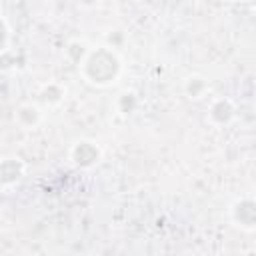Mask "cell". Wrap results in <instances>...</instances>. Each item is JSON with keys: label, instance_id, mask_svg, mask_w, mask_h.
<instances>
[{"label": "cell", "instance_id": "obj_6", "mask_svg": "<svg viewBox=\"0 0 256 256\" xmlns=\"http://www.w3.org/2000/svg\"><path fill=\"white\" fill-rule=\"evenodd\" d=\"M20 118H22L26 124H32V122H36V110H34V108H22V110H20Z\"/></svg>", "mask_w": 256, "mask_h": 256}, {"label": "cell", "instance_id": "obj_2", "mask_svg": "<svg viewBox=\"0 0 256 256\" xmlns=\"http://www.w3.org/2000/svg\"><path fill=\"white\" fill-rule=\"evenodd\" d=\"M234 216H236V220L240 224H244L248 228L254 226V222H256V206H254V202L252 200L238 202L236 208H234Z\"/></svg>", "mask_w": 256, "mask_h": 256}, {"label": "cell", "instance_id": "obj_9", "mask_svg": "<svg viewBox=\"0 0 256 256\" xmlns=\"http://www.w3.org/2000/svg\"><path fill=\"white\" fill-rule=\"evenodd\" d=\"M42 98H44V100H58V98H60V90L52 86V88H50V92H48V90H44V96H42Z\"/></svg>", "mask_w": 256, "mask_h": 256}, {"label": "cell", "instance_id": "obj_10", "mask_svg": "<svg viewBox=\"0 0 256 256\" xmlns=\"http://www.w3.org/2000/svg\"><path fill=\"white\" fill-rule=\"evenodd\" d=\"M4 38H6V30H4V24L0 22V48H2V44H4Z\"/></svg>", "mask_w": 256, "mask_h": 256}, {"label": "cell", "instance_id": "obj_3", "mask_svg": "<svg viewBox=\"0 0 256 256\" xmlns=\"http://www.w3.org/2000/svg\"><path fill=\"white\" fill-rule=\"evenodd\" d=\"M98 158V150L88 144V142H82L74 148V160L80 164V166H90L94 160Z\"/></svg>", "mask_w": 256, "mask_h": 256}, {"label": "cell", "instance_id": "obj_5", "mask_svg": "<svg viewBox=\"0 0 256 256\" xmlns=\"http://www.w3.org/2000/svg\"><path fill=\"white\" fill-rule=\"evenodd\" d=\"M230 116H232V106H230L228 102L220 100V102L214 104V108H212V118H214V120H218V122H226Z\"/></svg>", "mask_w": 256, "mask_h": 256}, {"label": "cell", "instance_id": "obj_1", "mask_svg": "<svg viewBox=\"0 0 256 256\" xmlns=\"http://www.w3.org/2000/svg\"><path fill=\"white\" fill-rule=\"evenodd\" d=\"M86 72H88V76H90L92 80H96V82H108V80H112V78L116 76V72H118V60H116V56H114L112 52H108V50H98V52H94V54L88 58V62H86Z\"/></svg>", "mask_w": 256, "mask_h": 256}, {"label": "cell", "instance_id": "obj_8", "mask_svg": "<svg viewBox=\"0 0 256 256\" xmlns=\"http://www.w3.org/2000/svg\"><path fill=\"white\" fill-rule=\"evenodd\" d=\"M134 104H136V100H134L132 94H126V96H122V100H120V106H122L124 112H130V110L134 108Z\"/></svg>", "mask_w": 256, "mask_h": 256}, {"label": "cell", "instance_id": "obj_7", "mask_svg": "<svg viewBox=\"0 0 256 256\" xmlns=\"http://www.w3.org/2000/svg\"><path fill=\"white\" fill-rule=\"evenodd\" d=\"M202 88H204V82L198 80V78H194V80L188 84V94H190V96H198Z\"/></svg>", "mask_w": 256, "mask_h": 256}, {"label": "cell", "instance_id": "obj_4", "mask_svg": "<svg viewBox=\"0 0 256 256\" xmlns=\"http://www.w3.org/2000/svg\"><path fill=\"white\" fill-rule=\"evenodd\" d=\"M20 176V164L16 160H6L0 164V180L2 182H12Z\"/></svg>", "mask_w": 256, "mask_h": 256}]
</instances>
